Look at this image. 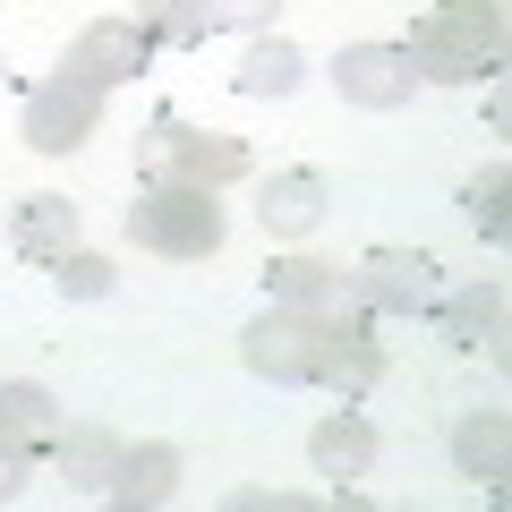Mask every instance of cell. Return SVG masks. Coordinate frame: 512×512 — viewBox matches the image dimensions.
Here are the masks:
<instances>
[{
  "instance_id": "6da1fadb",
  "label": "cell",
  "mask_w": 512,
  "mask_h": 512,
  "mask_svg": "<svg viewBox=\"0 0 512 512\" xmlns=\"http://www.w3.org/2000/svg\"><path fill=\"white\" fill-rule=\"evenodd\" d=\"M128 239L154 248V256H214V248H222V205H214V188L146 180V197L128 205Z\"/></svg>"
},
{
  "instance_id": "7a4b0ae2",
  "label": "cell",
  "mask_w": 512,
  "mask_h": 512,
  "mask_svg": "<svg viewBox=\"0 0 512 512\" xmlns=\"http://www.w3.org/2000/svg\"><path fill=\"white\" fill-rule=\"evenodd\" d=\"M137 171L146 180H188V188H222L248 171V146L222 137V128H188V120H146L137 128Z\"/></svg>"
},
{
  "instance_id": "3957f363",
  "label": "cell",
  "mask_w": 512,
  "mask_h": 512,
  "mask_svg": "<svg viewBox=\"0 0 512 512\" xmlns=\"http://www.w3.org/2000/svg\"><path fill=\"white\" fill-rule=\"evenodd\" d=\"M350 291L367 299V316H436L444 299V265L419 248H367L350 265Z\"/></svg>"
},
{
  "instance_id": "277c9868",
  "label": "cell",
  "mask_w": 512,
  "mask_h": 512,
  "mask_svg": "<svg viewBox=\"0 0 512 512\" xmlns=\"http://www.w3.org/2000/svg\"><path fill=\"white\" fill-rule=\"evenodd\" d=\"M103 128V94L77 86V77H43V86H26V146L35 154H77Z\"/></svg>"
},
{
  "instance_id": "5b68a950",
  "label": "cell",
  "mask_w": 512,
  "mask_h": 512,
  "mask_svg": "<svg viewBox=\"0 0 512 512\" xmlns=\"http://www.w3.org/2000/svg\"><path fill=\"white\" fill-rule=\"evenodd\" d=\"M410 43H436V52H461L478 60V69H504V0H436L419 26H410Z\"/></svg>"
},
{
  "instance_id": "8992f818",
  "label": "cell",
  "mask_w": 512,
  "mask_h": 512,
  "mask_svg": "<svg viewBox=\"0 0 512 512\" xmlns=\"http://www.w3.org/2000/svg\"><path fill=\"white\" fill-rule=\"evenodd\" d=\"M146 60H154V35H146L137 18H94L86 35L69 43L60 77H77V86H94V94H103V86H120V77H137Z\"/></svg>"
},
{
  "instance_id": "52a82bcc",
  "label": "cell",
  "mask_w": 512,
  "mask_h": 512,
  "mask_svg": "<svg viewBox=\"0 0 512 512\" xmlns=\"http://www.w3.org/2000/svg\"><path fill=\"white\" fill-rule=\"evenodd\" d=\"M239 359L256 367V376H274V384H308L316 376V325H308V308H265L248 333H239Z\"/></svg>"
},
{
  "instance_id": "ba28073f",
  "label": "cell",
  "mask_w": 512,
  "mask_h": 512,
  "mask_svg": "<svg viewBox=\"0 0 512 512\" xmlns=\"http://www.w3.org/2000/svg\"><path fill=\"white\" fill-rule=\"evenodd\" d=\"M333 86H342V103H359V111H402L410 86H419V69H410L402 43H350V52L333 60Z\"/></svg>"
},
{
  "instance_id": "9c48e42d",
  "label": "cell",
  "mask_w": 512,
  "mask_h": 512,
  "mask_svg": "<svg viewBox=\"0 0 512 512\" xmlns=\"http://www.w3.org/2000/svg\"><path fill=\"white\" fill-rule=\"evenodd\" d=\"M171 495H180V453H171V444H120L103 504H120V512H154V504H171Z\"/></svg>"
},
{
  "instance_id": "30bf717a",
  "label": "cell",
  "mask_w": 512,
  "mask_h": 512,
  "mask_svg": "<svg viewBox=\"0 0 512 512\" xmlns=\"http://www.w3.org/2000/svg\"><path fill=\"white\" fill-rule=\"evenodd\" d=\"M436 316H444V342H453V350H487V359H504V282L444 291Z\"/></svg>"
},
{
  "instance_id": "8fae6325",
  "label": "cell",
  "mask_w": 512,
  "mask_h": 512,
  "mask_svg": "<svg viewBox=\"0 0 512 512\" xmlns=\"http://www.w3.org/2000/svg\"><path fill=\"white\" fill-rule=\"evenodd\" d=\"M308 384H325V393H342V402H367L384 384V350L367 342V333H316V376Z\"/></svg>"
},
{
  "instance_id": "7c38bea8",
  "label": "cell",
  "mask_w": 512,
  "mask_h": 512,
  "mask_svg": "<svg viewBox=\"0 0 512 512\" xmlns=\"http://www.w3.org/2000/svg\"><path fill=\"white\" fill-rule=\"evenodd\" d=\"M453 461H461V478H478L487 495H504V478H512V419L504 410H470V419L453 427Z\"/></svg>"
},
{
  "instance_id": "4fadbf2b",
  "label": "cell",
  "mask_w": 512,
  "mask_h": 512,
  "mask_svg": "<svg viewBox=\"0 0 512 512\" xmlns=\"http://www.w3.org/2000/svg\"><path fill=\"white\" fill-rule=\"evenodd\" d=\"M308 461H316V478H333V487H342V478H367V470H376V427L342 402V410L308 436Z\"/></svg>"
},
{
  "instance_id": "5bb4252c",
  "label": "cell",
  "mask_w": 512,
  "mask_h": 512,
  "mask_svg": "<svg viewBox=\"0 0 512 512\" xmlns=\"http://www.w3.org/2000/svg\"><path fill=\"white\" fill-rule=\"evenodd\" d=\"M9 248H18L26 265H60V256L77 248V205L69 197H26L18 214H9Z\"/></svg>"
},
{
  "instance_id": "9a60e30c",
  "label": "cell",
  "mask_w": 512,
  "mask_h": 512,
  "mask_svg": "<svg viewBox=\"0 0 512 512\" xmlns=\"http://www.w3.org/2000/svg\"><path fill=\"white\" fill-rule=\"evenodd\" d=\"M256 222L274 239H308L316 222H325V180H316V171H274L265 197H256Z\"/></svg>"
},
{
  "instance_id": "2e32d148",
  "label": "cell",
  "mask_w": 512,
  "mask_h": 512,
  "mask_svg": "<svg viewBox=\"0 0 512 512\" xmlns=\"http://www.w3.org/2000/svg\"><path fill=\"white\" fill-rule=\"evenodd\" d=\"M299 69H308V60H299V43L256 35V43H248V60L231 69V86L248 94V103H274V94H291V86H299Z\"/></svg>"
},
{
  "instance_id": "e0dca14e",
  "label": "cell",
  "mask_w": 512,
  "mask_h": 512,
  "mask_svg": "<svg viewBox=\"0 0 512 512\" xmlns=\"http://www.w3.org/2000/svg\"><path fill=\"white\" fill-rule=\"evenodd\" d=\"M60 478H69L77 495H103L111 487V461H120V436L111 427H60Z\"/></svg>"
},
{
  "instance_id": "ac0fdd59",
  "label": "cell",
  "mask_w": 512,
  "mask_h": 512,
  "mask_svg": "<svg viewBox=\"0 0 512 512\" xmlns=\"http://www.w3.org/2000/svg\"><path fill=\"white\" fill-rule=\"evenodd\" d=\"M0 427L52 453V444H60V402L43 393V384H0Z\"/></svg>"
},
{
  "instance_id": "d6986e66",
  "label": "cell",
  "mask_w": 512,
  "mask_h": 512,
  "mask_svg": "<svg viewBox=\"0 0 512 512\" xmlns=\"http://www.w3.org/2000/svg\"><path fill=\"white\" fill-rule=\"evenodd\" d=\"M333 282H342V265H325V256H274V265H265V291H274L282 308H316Z\"/></svg>"
},
{
  "instance_id": "ffe728a7",
  "label": "cell",
  "mask_w": 512,
  "mask_h": 512,
  "mask_svg": "<svg viewBox=\"0 0 512 512\" xmlns=\"http://www.w3.org/2000/svg\"><path fill=\"white\" fill-rule=\"evenodd\" d=\"M137 26H146L154 43H171V52H197V43L214 35V26H205V0H146Z\"/></svg>"
},
{
  "instance_id": "44dd1931",
  "label": "cell",
  "mask_w": 512,
  "mask_h": 512,
  "mask_svg": "<svg viewBox=\"0 0 512 512\" xmlns=\"http://www.w3.org/2000/svg\"><path fill=\"white\" fill-rule=\"evenodd\" d=\"M504 188H512V171H504V163H487L470 188H461V214H470V231H478V239H504Z\"/></svg>"
},
{
  "instance_id": "7402d4cb",
  "label": "cell",
  "mask_w": 512,
  "mask_h": 512,
  "mask_svg": "<svg viewBox=\"0 0 512 512\" xmlns=\"http://www.w3.org/2000/svg\"><path fill=\"white\" fill-rule=\"evenodd\" d=\"M60 291H69V299H111V291H120V265H111V256L69 248V256H60Z\"/></svg>"
},
{
  "instance_id": "603a6c76",
  "label": "cell",
  "mask_w": 512,
  "mask_h": 512,
  "mask_svg": "<svg viewBox=\"0 0 512 512\" xmlns=\"http://www.w3.org/2000/svg\"><path fill=\"white\" fill-rule=\"evenodd\" d=\"M274 9L282 0H205V26H239V35H265V26H274Z\"/></svg>"
},
{
  "instance_id": "cb8c5ba5",
  "label": "cell",
  "mask_w": 512,
  "mask_h": 512,
  "mask_svg": "<svg viewBox=\"0 0 512 512\" xmlns=\"http://www.w3.org/2000/svg\"><path fill=\"white\" fill-rule=\"evenodd\" d=\"M35 453H43V444H26V436H9V427H0V504L35 478Z\"/></svg>"
},
{
  "instance_id": "d4e9b609",
  "label": "cell",
  "mask_w": 512,
  "mask_h": 512,
  "mask_svg": "<svg viewBox=\"0 0 512 512\" xmlns=\"http://www.w3.org/2000/svg\"><path fill=\"white\" fill-rule=\"evenodd\" d=\"M0 77H9V60H0Z\"/></svg>"
}]
</instances>
